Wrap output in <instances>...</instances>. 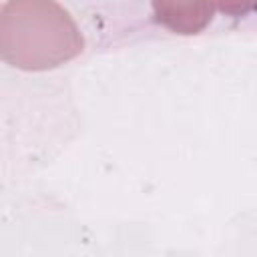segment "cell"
Returning a JSON list of instances; mask_svg holds the SVG:
<instances>
[{"mask_svg": "<svg viewBox=\"0 0 257 257\" xmlns=\"http://www.w3.org/2000/svg\"><path fill=\"white\" fill-rule=\"evenodd\" d=\"M219 8L227 16H247L257 10V0H217Z\"/></svg>", "mask_w": 257, "mask_h": 257, "instance_id": "3", "label": "cell"}, {"mask_svg": "<svg viewBox=\"0 0 257 257\" xmlns=\"http://www.w3.org/2000/svg\"><path fill=\"white\" fill-rule=\"evenodd\" d=\"M74 18L56 0H6L0 12V52L20 70H50L82 52Z\"/></svg>", "mask_w": 257, "mask_h": 257, "instance_id": "1", "label": "cell"}, {"mask_svg": "<svg viewBox=\"0 0 257 257\" xmlns=\"http://www.w3.org/2000/svg\"><path fill=\"white\" fill-rule=\"evenodd\" d=\"M155 20L183 36L203 32L215 14V0H151Z\"/></svg>", "mask_w": 257, "mask_h": 257, "instance_id": "2", "label": "cell"}]
</instances>
